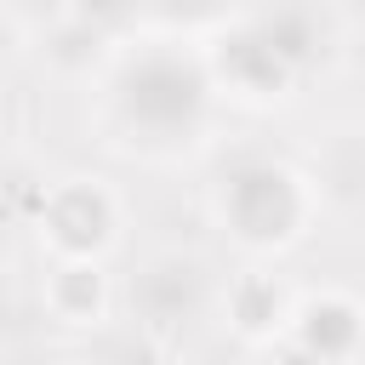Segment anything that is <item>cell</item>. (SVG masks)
I'll use <instances>...</instances> for the list:
<instances>
[{
  "instance_id": "cell-1",
  "label": "cell",
  "mask_w": 365,
  "mask_h": 365,
  "mask_svg": "<svg viewBox=\"0 0 365 365\" xmlns=\"http://www.w3.org/2000/svg\"><path fill=\"white\" fill-rule=\"evenodd\" d=\"M211 74L200 57L177 51V46H143L131 51L114 80H108V114L114 125L154 148V154H171V148H188L200 143L205 120H211Z\"/></svg>"
},
{
  "instance_id": "cell-2",
  "label": "cell",
  "mask_w": 365,
  "mask_h": 365,
  "mask_svg": "<svg viewBox=\"0 0 365 365\" xmlns=\"http://www.w3.org/2000/svg\"><path fill=\"white\" fill-rule=\"evenodd\" d=\"M319 188L308 171L274 154H245L217 177V222L245 251H285L308 234Z\"/></svg>"
},
{
  "instance_id": "cell-3",
  "label": "cell",
  "mask_w": 365,
  "mask_h": 365,
  "mask_svg": "<svg viewBox=\"0 0 365 365\" xmlns=\"http://www.w3.org/2000/svg\"><path fill=\"white\" fill-rule=\"evenodd\" d=\"M34 228L57 262H103V251L120 240V194L103 177H63L40 188Z\"/></svg>"
},
{
  "instance_id": "cell-4",
  "label": "cell",
  "mask_w": 365,
  "mask_h": 365,
  "mask_svg": "<svg viewBox=\"0 0 365 365\" xmlns=\"http://www.w3.org/2000/svg\"><path fill=\"white\" fill-rule=\"evenodd\" d=\"M205 74H211V91H228L240 103H285L297 74L285 68V57L268 46V34L257 29V17H240V23H222L205 46Z\"/></svg>"
},
{
  "instance_id": "cell-5",
  "label": "cell",
  "mask_w": 365,
  "mask_h": 365,
  "mask_svg": "<svg viewBox=\"0 0 365 365\" xmlns=\"http://www.w3.org/2000/svg\"><path fill=\"white\" fill-rule=\"evenodd\" d=\"M205 308V268L182 251H160L131 279V314L148 331H177Z\"/></svg>"
},
{
  "instance_id": "cell-6",
  "label": "cell",
  "mask_w": 365,
  "mask_h": 365,
  "mask_svg": "<svg viewBox=\"0 0 365 365\" xmlns=\"http://www.w3.org/2000/svg\"><path fill=\"white\" fill-rule=\"evenodd\" d=\"M285 336L297 348H308L319 365H348L359 348H365V308L342 291H319V297H302L291 308V325Z\"/></svg>"
},
{
  "instance_id": "cell-7",
  "label": "cell",
  "mask_w": 365,
  "mask_h": 365,
  "mask_svg": "<svg viewBox=\"0 0 365 365\" xmlns=\"http://www.w3.org/2000/svg\"><path fill=\"white\" fill-rule=\"evenodd\" d=\"M291 308H297V297L285 291V279H274V274H262V268L234 274L228 291H222V314H228V325H234L245 342H262V348L285 336Z\"/></svg>"
},
{
  "instance_id": "cell-8",
  "label": "cell",
  "mask_w": 365,
  "mask_h": 365,
  "mask_svg": "<svg viewBox=\"0 0 365 365\" xmlns=\"http://www.w3.org/2000/svg\"><path fill=\"white\" fill-rule=\"evenodd\" d=\"M257 29L268 34V46L285 57V68L302 80L325 51H331V29H325V11L319 6H302V0H285V6H274V11H262L257 17Z\"/></svg>"
},
{
  "instance_id": "cell-9",
  "label": "cell",
  "mask_w": 365,
  "mask_h": 365,
  "mask_svg": "<svg viewBox=\"0 0 365 365\" xmlns=\"http://www.w3.org/2000/svg\"><path fill=\"white\" fill-rule=\"evenodd\" d=\"M46 308L63 325H97L108 314V274H103V262H57L46 274Z\"/></svg>"
},
{
  "instance_id": "cell-10",
  "label": "cell",
  "mask_w": 365,
  "mask_h": 365,
  "mask_svg": "<svg viewBox=\"0 0 365 365\" xmlns=\"http://www.w3.org/2000/svg\"><path fill=\"white\" fill-rule=\"evenodd\" d=\"M137 11H143V0H74L68 6V23L91 29L97 40H114V34H125L137 23Z\"/></svg>"
},
{
  "instance_id": "cell-11",
  "label": "cell",
  "mask_w": 365,
  "mask_h": 365,
  "mask_svg": "<svg viewBox=\"0 0 365 365\" xmlns=\"http://www.w3.org/2000/svg\"><path fill=\"white\" fill-rule=\"evenodd\" d=\"M148 11H160L165 23H211L222 11V0H143Z\"/></svg>"
},
{
  "instance_id": "cell-12",
  "label": "cell",
  "mask_w": 365,
  "mask_h": 365,
  "mask_svg": "<svg viewBox=\"0 0 365 365\" xmlns=\"http://www.w3.org/2000/svg\"><path fill=\"white\" fill-rule=\"evenodd\" d=\"M262 365H319V359H314L308 348H297L291 336H279V342H268V359H262Z\"/></svg>"
},
{
  "instance_id": "cell-13",
  "label": "cell",
  "mask_w": 365,
  "mask_h": 365,
  "mask_svg": "<svg viewBox=\"0 0 365 365\" xmlns=\"http://www.w3.org/2000/svg\"><path fill=\"white\" fill-rule=\"evenodd\" d=\"M17 46H23V29H17V17H11V11L0 6V68H6L11 57H17Z\"/></svg>"
},
{
  "instance_id": "cell-14",
  "label": "cell",
  "mask_w": 365,
  "mask_h": 365,
  "mask_svg": "<svg viewBox=\"0 0 365 365\" xmlns=\"http://www.w3.org/2000/svg\"><path fill=\"white\" fill-rule=\"evenodd\" d=\"M11 217H17V205H11V194H0V245H6V234H11Z\"/></svg>"
}]
</instances>
